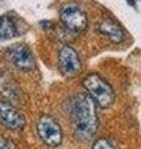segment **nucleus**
Segmentation results:
<instances>
[{"mask_svg": "<svg viewBox=\"0 0 141 149\" xmlns=\"http://www.w3.org/2000/svg\"><path fill=\"white\" fill-rule=\"evenodd\" d=\"M36 132L48 148H58L63 143V129L53 116L41 114L36 120Z\"/></svg>", "mask_w": 141, "mask_h": 149, "instance_id": "nucleus-3", "label": "nucleus"}, {"mask_svg": "<svg viewBox=\"0 0 141 149\" xmlns=\"http://www.w3.org/2000/svg\"><path fill=\"white\" fill-rule=\"evenodd\" d=\"M0 124L12 132H21L26 127V118L17 107L9 101H0Z\"/></svg>", "mask_w": 141, "mask_h": 149, "instance_id": "nucleus-7", "label": "nucleus"}, {"mask_svg": "<svg viewBox=\"0 0 141 149\" xmlns=\"http://www.w3.org/2000/svg\"><path fill=\"white\" fill-rule=\"evenodd\" d=\"M98 32L113 44H121L126 37V32L119 22L111 17H104L98 22Z\"/></svg>", "mask_w": 141, "mask_h": 149, "instance_id": "nucleus-8", "label": "nucleus"}, {"mask_svg": "<svg viewBox=\"0 0 141 149\" xmlns=\"http://www.w3.org/2000/svg\"><path fill=\"white\" fill-rule=\"evenodd\" d=\"M6 57L9 62L21 72H30L36 67L34 52L26 44H16L10 46L6 51Z\"/></svg>", "mask_w": 141, "mask_h": 149, "instance_id": "nucleus-5", "label": "nucleus"}, {"mask_svg": "<svg viewBox=\"0 0 141 149\" xmlns=\"http://www.w3.org/2000/svg\"><path fill=\"white\" fill-rule=\"evenodd\" d=\"M19 35V26L10 14L0 16V40H11Z\"/></svg>", "mask_w": 141, "mask_h": 149, "instance_id": "nucleus-10", "label": "nucleus"}, {"mask_svg": "<svg viewBox=\"0 0 141 149\" xmlns=\"http://www.w3.org/2000/svg\"><path fill=\"white\" fill-rule=\"evenodd\" d=\"M68 116L77 136L91 139L99 128L97 104L87 92L77 93L68 100Z\"/></svg>", "mask_w": 141, "mask_h": 149, "instance_id": "nucleus-1", "label": "nucleus"}, {"mask_svg": "<svg viewBox=\"0 0 141 149\" xmlns=\"http://www.w3.org/2000/svg\"><path fill=\"white\" fill-rule=\"evenodd\" d=\"M0 149H17V147L11 139L0 136Z\"/></svg>", "mask_w": 141, "mask_h": 149, "instance_id": "nucleus-12", "label": "nucleus"}, {"mask_svg": "<svg viewBox=\"0 0 141 149\" xmlns=\"http://www.w3.org/2000/svg\"><path fill=\"white\" fill-rule=\"evenodd\" d=\"M58 70L62 76L73 77L82 70V61L77 50L69 45H62L57 55Z\"/></svg>", "mask_w": 141, "mask_h": 149, "instance_id": "nucleus-6", "label": "nucleus"}, {"mask_svg": "<svg viewBox=\"0 0 141 149\" xmlns=\"http://www.w3.org/2000/svg\"><path fill=\"white\" fill-rule=\"evenodd\" d=\"M0 95L4 97L5 101L11 102L14 104L21 97L20 87L8 71L0 72Z\"/></svg>", "mask_w": 141, "mask_h": 149, "instance_id": "nucleus-9", "label": "nucleus"}, {"mask_svg": "<svg viewBox=\"0 0 141 149\" xmlns=\"http://www.w3.org/2000/svg\"><path fill=\"white\" fill-rule=\"evenodd\" d=\"M128 3L130 6H135V0H128Z\"/></svg>", "mask_w": 141, "mask_h": 149, "instance_id": "nucleus-13", "label": "nucleus"}, {"mask_svg": "<svg viewBox=\"0 0 141 149\" xmlns=\"http://www.w3.org/2000/svg\"><path fill=\"white\" fill-rule=\"evenodd\" d=\"M82 85L89 97L100 108H109L115 101V92L100 74L88 73L83 78Z\"/></svg>", "mask_w": 141, "mask_h": 149, "instance_id": "nucleus-2", "label": "nucleus"}, {"mask_svg": "<svg viewBox=\"0 0 141 149\" xmlns=\"http://www.w3.org/2000/svg\"><path fill=\"white\" fill-rule=\"evenodd\" d=\"M59 21L66 31L81 35L88 27V15L77 4H66L59 9Z\"/></svg>", "mask_w": 141, "mask_h": 149, "instance_id": "nucleus-4", "label": "nucleus"}, {"mask_svg": "<svg viewBox=\"0 0 141 149\" xmlns=\"http://www.w3.org/2000/svg\"><path fill=\"white\" fill-rule=\"evenodd\" d=\"M92 149H116L115 146L113 144L109 139L106 138H99L94 142Z\"/></svg>", "mask_w": 141, "mask_h": 149, "instance_id": "nucleus-11", "label": "nucleus"}]
</instances>
